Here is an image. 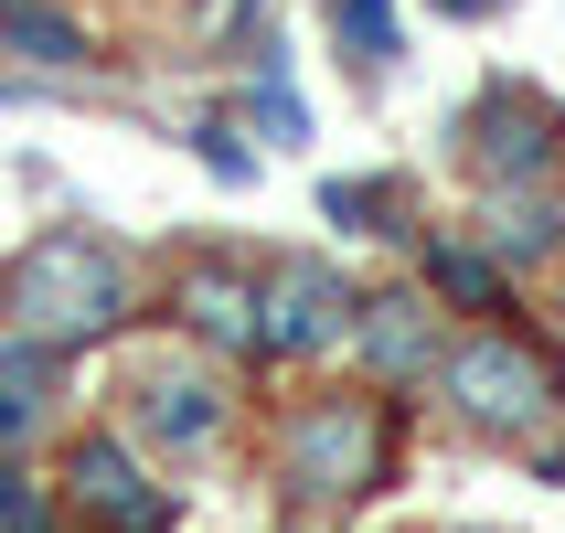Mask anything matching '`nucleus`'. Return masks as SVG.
<instances>
[{
  "label": "nucleus",
  "mask_w": 565,
  "mask_h": 533,
  "mask_svg": "<svg viewBox=\"0 0 565 533\" xmlns=\"http://www.w3.org/2000/svg\"><path fill=\"white\" fill-rule=\"evenodd\" d=\"M64 502L96 533H171V480H150V459L128 438H107V427L64 448Z\"/></svg>",
  "instance_id": "nucleus-5"
},
{
  "label": "nucleus",
  "mask_w": 565,
  "mask_h": 533,
  "mask_svg": "<svg viewBox=\"0 0 565 533\" xmlns=\"http://www.w3.org/2000/svg\"><path fill=\"white\" fill-rule=\"evenodd\" d=\"M0 43L32 64H86V22H64L54 0H0Z\"/></svg>",
  "instance_id": "nucleus-13"
},
{
  "label": "nucleus",
  "mask_w": 565,
  "mask_h": 533,
  "mask_svg": "<svg viewBox=\"0 0 565 533\" xmlns=\"http://www.w3.org/2000/svg\"><path fill=\"white\" fill-rule=\"evenodd\" d=\"M352 352H363V384H384V395H406V384H427L448 363V331H438V288H374L363 299V320H352Z\"/></svg>",
  "instance_id": "nucleus-7"
},
{
  "label": "nucleus",
  "mask_w": 565,
  "mask_h": 533,
  "mask_svg": "<svg viewBox=\"0 0 565 533\" xmlns=\"http://www.w3.org/2000/svg\"><path fill=\"white\" fill-rule=\"evenodd\" d=\"M459 150H470L480 182H555L565 171V118L544 96H523V86H491L459 118Z\"/></svg>",
  "instance_id": "nucleus-6"
},
{
  "label": "nucleus",
  "mask_w": 565,
  "mask_h": 533,
  "mask_svg": "<svg viewBox=\"0 0 565 533\" xmlns=\"http://www.w3.org/2000/svg\"><path fill=\"white\" fill-rule=\"evenodd\" d=\"M352 320H363V288H352L342 267H320V256L267 267V363H320V352H342Z\"/></svg>",
  "instance_id": "nucleus-4"
},
{
  "label": "nucleus",
  "mask_w": 565,
  "mask_h": 533,
  "mask_svg": "<svg viewBox=\"0 0 565 533\" xmlns=\"http://www.w3.org/2000/svg\"><path fill=\"white\" fill-rule=\"evenodd\" d=\"M54 384H64V342H32V331L0 342V459H22V448L43 438Z\"/></svg>",
  "instance_id": "nucleus-11"
},
{
  "label": "nucleus",
  "mask_w": 565,
  "mask_h": 533,
  "mask_svg": "<svg viewBox=\"0 0 565 533\" xmlns=\"http://www.w3.org/2000/svg\"><path fill=\"white\" fill-rule=\"evenodd\" d=\"M320 214L352 224V235H406V224H395V182H331V192H320Z\"/></svg>",
  "instance_id": "nucleus-15"
},
{
  "label": "nucleus",
  "mask_w": 565,
  "mask_h": 533,
  "mask_svg": "<svg viewBox=\"0 0 565 533\" xmlns=\"http://www.w3.org/2000/svg\"><path fill=\"white\" fill-rule=\"evenodd\" d=\"M544 480H565V448H555V459H544Z\"/></svg>",
  "instance_id": "nucleus-18"
},
{
  "label": "nucleus",
  "mask_w": 565,
  "mask_h": 533,
  "mask_svg": "<svg viewBox=\"0 0 565 533\" xmlns=\"http://www.w3.org/2000/svg\"><path fill=\"white\" fill-rule=\"evenodd\" d=\"M0 533H64L54 523V491H43L22 459H0Z\"/></svg>",
  "instance_id": "nucleus-16"
},
{
  "label": "nucleus",
  "mask_w": 565,
  "mask_h": 533,
  "mask_svg": "<svg viewBox=\"0 0 565 533\" xmlns=\"http://www.w3.org/2000/svg\"><path fill=\"white\" fill-rule=\"evenodd\" d=\"M480 246L502 267H555L565 256V192L555 182H480Z\"/></svg>",
  "instance_id": "nucleus-10"
},
{
  "label": "nucleus",
  "mask_w": 565,
  "mask_h": 533,
  "mask_svg": "<svg viewBox=\"0 0 565 533\" xmlns=\"http://www.w3.org/2000/svg\"><path fill=\"white\" fill-rule=\"evenodd\" d=\"M171 310H182V331H203V342L235 352V363H256V352H267V278H235V267H182Z\"/></svg>",
  "instance_id": "nucleus-9"
},
{
  "label": "nucleus",
  "mask_w": 565,
  "mask_h": 533,
  "mask_svg": "<svg viewBox=\"0 0 565 533\" xmlns=\"http://www.w3.org/2000/svg\"><path fill=\"white\" fill-rule=\"evenodd\" d=\"M438 395H448V416H459V427H480V438H502V448L555 438V416H565L555 352H544L534 331H512V320H470V331L448 342Z\"/></svg>",
  "instance_id": "nucleus-1"
},
{
  "label": "nucleus",
  "mask_w": 565,
  "mask_h": 533,
  "mask_svg": "<svg viewBox=\"0 0 565 533\" xmlns=\"http://www.w3.org/2000/svg\"><path fill=\"white\" fill-rule=\"evenodd\" d=\"M384 470H395V395H310V406H288L278 427V480L299 491V502L342 512L363 502V491H384Z\"/></svg>",
  "instance_id": "nucleus-3"
},
{
  "label": "nucleus",
  "mask_w": 565,
  "mask_h": 533,
  "mask_svg": "<svg viewBox=\"0 0 565 533\" xmlns=\"http://www.w3.org/2000/svg\"><path fill=\"white\" fill-rule=\"evenodd\" d=\"M331 32L352 43V64H363V75H384V64L406 54V32H395V0H331Z\"/></svg>",
  "instance_id": "nucleus-14"
},
{
  "label": "nucleus",
  "mask_w": 565,
  "mask_h": 533,
  "mask_svg": "<svg viewBox=\"0 0 565 533\" xmlns=\"http://www.w3.org/2000/svg\"><path fill=\"white\" fill-rule=\"evenodd\" d=\"M427 288H438V310H470V320L512 310V267L480 235H427Z\"/></svg>",
  "instance_id": "nucleus-12"
},
{
  "label": "nucleus",
  "mask_w": 565,
  "mask_h": 533,
  "mask_svg": "<svg viewBox=\"0 0 565 533\" xmlns=\"http://www.w3.org/2000/svg\"><path fill=\"white\" fill-rule=\"evenodd\" d=\"M427 11H448V22H491L502 0H427Z\"/></svg>",
  "instance_id": "nucleus-17"
},
{
  "label": "nucleus",
  "mask_w": 565,
  "mask_h": 533,
  "mask_svg": "<svg viewBox=\"0 0 565 533\" xmlns=\"http://www.w3.org/2000/svg\"><path fill=\"white\" fill-rule=\"evenodd\" d=\"M0 310L22 320L32 342H96V331L128 320V267H118V246H96L86 224H43L0 267Z\"/></svg>",
  "instance_id": "nucleus-2"
},
{
  "label": "nucleus",
  "mask_w": 565,
  "mask_h": 533,
  "mask_svg": "<svg viewBox=\"0 0 565 533\" xmlns=\"http://www.w3.org/2000/svg\"><path fill=\"white\" fill-rule=\"evenodd\" d=\"M128 427L150 448H171V459H203V448L235 427V395H224V374H203V363H150V374H128Z\"/></svg>",
  "instance_id": "nucleus-8"
}]
</instances>
